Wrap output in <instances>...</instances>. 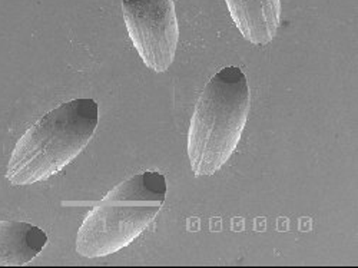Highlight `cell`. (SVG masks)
Returning <instances> with one entry per match:
<instances>
[{
    "mask_svg": "<svg viewBox=\"0 0 358 268\" xmlns=\"http://www.w3.org/2000/svg\"><path fill=\"white\" fill-rule=\"evenodd\" d=\"M241 35L254 45L270 43L280 26L281 0H225Z\"/></svg>",
    "mask_w": 358,
    "mask_h": 268,
    "instance_id": "obj_5",
    "label": "cell"
},
{
    "mask_svg": "<svg viewBox=\"0 0 358 268\" xmlns=\"http://www.w3.org/2000/svg\"><path fill=\"white\" fill-rule=\"evenodd\" d=\"M250 109V86L240 68H224L206 83L188 132V155L195 175H213L229 160Z\"/></svg>",
    "mask_w": 358,
    "mask_h": 268,
    "instance_id": "obj_1",
    "label": "cell"
},
{
    "mask_svg": "<svg viewBox=\"0 0 358 268\" xmlns=\"http://www.w3.org/2000/svg\"><path fill=\"white\" fill-rule=\"evenodd\" d=\"M165 176L145 171L115 187L79 228L76 250L87 258L103 257L129 246L161 211Z\"/></svg>",
    "mask_w": 358,
    "mask_h": 268,
    "instance_id": "obj_3",
    "label": "cell"
},
{
    "mask_svg": "<svg viewBox=\"0 0 358 268\" xmlns=\"http://www.w3.org/2000/svg\"><path fill=\"white\" fill-rule=\"evenodd\" d=\"M98 127V104L73 99L48 112L15 146L8 167L13 185H29L61 172L92 139Z\"/></svg>",
    "mask_w": 358,
    "mask_h": 268,
    "instance_id": "obj_2",
    "label": "cell"
},
{
    "mask_svg": "<svg viewBox=\"0 0 358 268\" xmlns=\"http://www.w3.org/2000/svg\"><path fill=\"white\" fill-rule=\"evenodd\" d=\"M48 243V235L32 224L0 221V265H23L32 261Z\"/></svg>",
    "mask_w": 358,
    "mask_h": 268,
    "instance_id": "obj_6",
    "label": "cell"
},
{
    "mask_svg": "<svg viewBox=\"0 0 358 268\" xmlns=\"http://www.w3.org/2000/svg\"><path fill=\"white\" fill-rule=\"evenodd\" d=\"M129 38L148 68L165 72L173 62L179 27L173 0H122Z\"/></svg>",
    "mask_w": 358,
    "mask_h": 268,
    "instance_id": "obj_4",
    "label": "cell"
}]
</instances>
